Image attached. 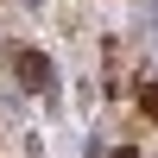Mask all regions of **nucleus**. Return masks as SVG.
<instances>
[{
	"mask_svg": "<svg viewBox=\"0 0 158 158\" xmlns=\"http://www.w3.org/2000/svg\"><path fill=\"white\" fill-rule=\"evenodd\" d=\"M13 76H19L25 89H44L51 82V63L38 57V51H13Z\"/></svg>",
	"mask_w": 158,
	"mask_h": 158,
	"instance_id": "obj_1",
	"label": "nucleus"
},
{
	"mask_svg": "<svg viewBox=\"0 0 158 158\" xmlns=\"http://www.w3.org/2000/svg\"><path fill=\"white\" fill-rule=\"evenodd\" d=\"M139 114H152V120H158V82H146V89H139Z\"/></svg>",
	"mask_w": 158,
	"mask_h": 158,
	"instance_id": "obj_2",
	"label": "nucleus"
}]
</instances>
